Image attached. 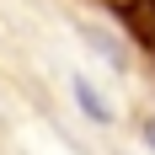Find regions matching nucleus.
Here are the masks:
<instances>
[{"mask_svg": "<svg viewBox=\"0 0 155 155\" xmlns=\"http://www.w3.org/2000/svg\"><path fill=\"white\" fill-rule=\"evenodd\" d=\"M128 27L155 48V0H134V5H128Z\"/></svg>", "mask_w": 155, "mask_h": 155, "instance_id": "f257e3e1", "label": "nucleus"}, {"mask_svg": "<svg viewBox=\"0 0 155 155\" xmlns=\"http://www.w3.org/2000/svg\"><path fill=\"white\" fill-rule=\"evenodd\" d=\"M75 96H80V107L91 112V118H107V107H102V96H96L91 86H86V80H75Z\"/></svg>", "mask_w": 155, "mask_h": 155, "instance_id": "f03ea898", "label": "nucleus"}, {"mask_svg": "<svg viewBox=\"0 0 155 155\" xmlns=\"http://www.w3.org/2000/svg\"><path fill=\"white\" fill-rule=\"evenodd\" d=\"M150 139H155V123H150Z\"/></svg>", "mask_w": 155, "mask_h": 155, "instance_id": "7ed1b4c3", "label": "nucleus"}]
</instances>
